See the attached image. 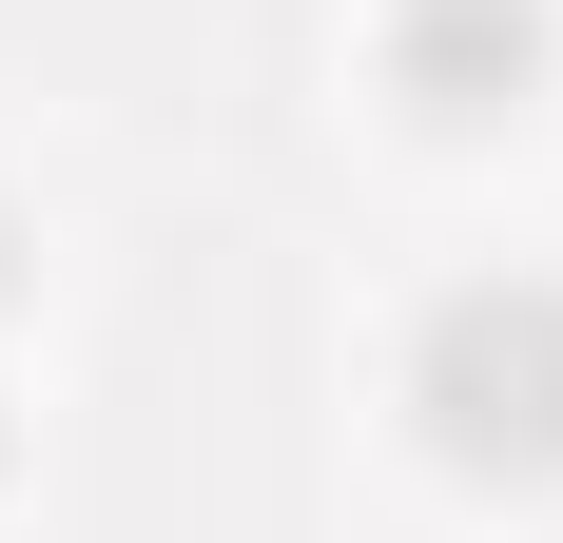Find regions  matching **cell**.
<instances>
[{
  "mask_svg": "<svg viewBox=\"0 0 563 543\" xmlns=\"http://www.w3.org/2000/svg\"><path fill=\"white\" fill-rule=\"evenodd\" d=\"M525 78H544V0H389V98L408 117H506Z\"/></svg>",
  "mask_w": 563,
  "mask_h": 543,
  "instance_id": "7a4b0ae2",
  "label": "cell"
},
{
  "mask_svg": "<svg viewBox=\"0 0 563 543\" xmlns=\"http://www.w3.org/2000/svg\"><path fill=\"white\" fill-rule=\"evenodd\" d=\"M0 291H20V214H0Z\"/></svg>",
  "mask_w": 563,
  "mask_h": 543,
  "instance_id": "3957f363",
  "label": "cell"
},
{
  "mask_svg": "<svg viewBox=\"0 0 563 543\" xmlns=\"http://www.w3.org/2000/svg\"><path fill=\"white\" fill-rule=\"evenodd\" d=\"M408 428L466 486H544L563 466V272H448L408 311Z\"/></svg>",
  "mask_w": 563,
  "mask_h": 543,
  "instance_id": "6da1fadb",
  "label": "cell"
}]
</instances>
